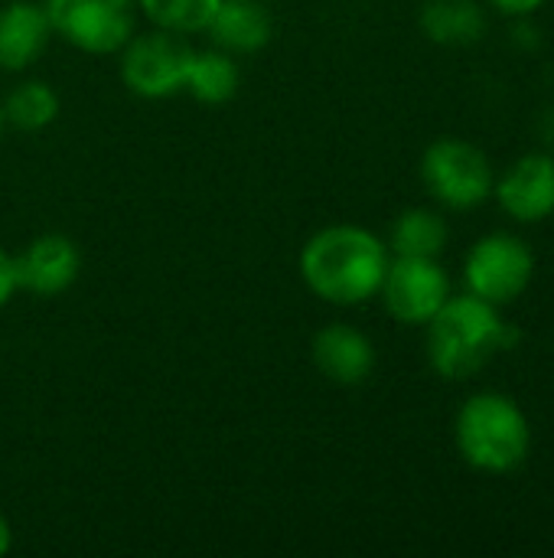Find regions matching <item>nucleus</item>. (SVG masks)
<instances>
[{"instance_id":"obj_1","label":"nucleus","mask_w":554,"mask_h":558,"mask_svg":"<svg viewBox=\"0 0 554 558\" xmlns=\"http://www.w3.org/2000/svg\"><path fill=\"white\" fill-rule=\"evenodd\" d=\"M389 245L353 222L313 232L300 248V278L307 291L333 307H359L372 301L385 281Z\"/></svg>"},{"instance_id":"obj_2","label":"nucleus","mask_w":554,"mask_h":558,"mask_svg":"<svg viewBox=\"0 0 554 558\" xmlns=\"http://www.w3.org/2000/svg\"><path fill=\"white\" fill-rule=\"evenodd\" d=\"M424 327L428 360L434 373L451 383L470 379L516 340L509 324H503L500 307L470 291L460 298H447L444 307Z\"/></svg>"},{"instance_id":"obj_3","label":"nucleus","mask_w":554,"mask_h":558,"mask_svg":"<svg viewBox=\"0 0 554 558\" xmlns=\"http://www.w3.org/2000/svg\"><path fill=\"white\" fill-rule=\"evenodd\" d=\"M454 441L460 458L483 474L516 471L532 448V428L526 412L503 392L470 396L454 422Z\"/></svg>"},{"instance_id":"obj_4","label":"nucleus","mask_w":554,"mask_h":558,"mask_svg":"<svg viewBox=\"0 0 554 558\" xmlns=\"http://www.w3.org/2000/svg\"><path fill=\"white\" fill-rule=\"evenodd\" d=\"M193 52L196 49L186 43V36L153 26L147 33H134L118 49L121 56L118 72H121L124 88L137 98H147V101L173 98L186 92Z\"/></svg>"},{"instance_id":"obj_5","label":"nucleus","mask_w":554,"mask_h":558,"mask_svg":"<svg viewBox=\"0 0 554 558\" xmlns=\"http://www.w3.org/2000/svg\"><path fill=\"white\" fill-rule=\"evenodd\" d=\"M52 36L88 56H111L137 33V0H42Z\"/></svg>"},{"instance_id":"obj_6","label":"nucleus","mask_w":554,"mask_h":558,"mask_svg":"<svg viewBox=\"0 0 554 558\" xmlns=\"http://www.w3.org/2000/svg\"><path fill=\"white\" fill-rule=\"evenodd\" d=\"M421 180L428 193L447 209H473L493 196L490 157L460 137H438L421 157Z\"/></svg>"},{"instance_id":"obj_7","label":"nucleus","mask_w":554,"mask_h":558,"mask_svg":"<svg viewBox=\"0 0 554 558\" xmlns=\"http://www.w3.org/2000/svg\"><path fill=\"white\" fill-rule=\"evenodd\" d=\"M532 275H535L532 248L519 235H509V232L483 235L467 252V262H464L467 291L496 307H506L516 298H522V291L532 284Z\"/></svg>"},{"instance_id":"obj_8","label":"nucleus","mask_w":554,"mask_h":558,"mask_svg":"<svg viewBox=\"0 0 554 558\" xmlns=\"http://www.w3.org/2000/svg\"><path fill=\"white\" fill-rule=\"evenodd\" d=\"M385 311L408 327H424L451 298V278L438 258L395 255L379 288Z\"/></svg>"},{"instance_id":"obj_9","label":"nucleus","mask_w":554,"mask_h":558,"mask_svg":"<svg viewBox=\"0 0 554 558\" xmlns=\"http://www.w3.org/2000/svg\"><path fill=\"white\" fill-rule=\"evenodd\" d=\"M13 268L20 291H29L36 298H59L75 284L82 271V252L69 235L46 232L13 255Z\"/></svg>"},{"instance_id":"obj_10","label":"nucleus","mask_w":554,"mask_h":558,"mask_svg":"<svg viewBox=\"0 0 554 558\" xmlns=\"http://www.w3.org/2000/svg\"><path fill=\"white\" fill-rule=\"evenodd\" d=\"M493 196L500 199L506 216L526 226L554 216V157L549 154L519 157L493 183Z\"/></svg>"},{"instance_id":"obj_11","label":"nucleus","mask_w":554,"mask_h":558,"mask_svg":"<svg viewBox=\"0 0 554 558\" xmlns=\"http://www.w3.org/2000/svg\"><path fill=\"white\" fill-rule=\"evenodd\" d=\"M313 366L336 386H362L376 369L372 340L353 324H327L310 340Z\"/></svg>"},{"instance_id":"obj_12","label":"nucleus","mask_w":554,"mask_h":558,"mask_svg":"<svg viewBox=\"0 0 554 558\" xmlns=\"http://www.w3.org/2000/svg\"><path fill=\"white\" fill-rule=\"evenodd\" d=\"M52 23L36 0H7L0 7V69L26 72L49 46Z\"/></svg>"},{"instance_id":"obj_13","label":"nucleus","mask_w":554,"mask_h":558,"mask_svg":"<svg viewBox=\"0 0 554 558\" xmlns=\"http://www.w3.org/2000/svg\"><path fill=\"white\" fill-rule=\"evenodd\" d=\"M212 46L232 52V56H248L268 46L271 39V13L261 0H222L216 16L206 26Z\"/></svg>"},{"instance_id":"obj_14","label":"nucleus","mask_w":554,"mask_h":558,"mask_svg":"<svg viewBox=\"0 0 554 558\" xmlns=\"http://www.w3.org/2000/svg\"><path fill=\"white\" fill-rule=\"evenodd\" d=\"M421 29L441 46H470L487 33V13L477 0H428L421 7Z\"/></svg>"},{"instance_id":"obj_15","label":"nucleus","mask_w":554,"mask_h":558,"mask_svg":"<svg viewBox=\"0 0 554 558\" xmlns=\"http://www.w3.org/2000/svg\"><path fill=\"white\" fill-rule=\"evenodd\" d=\"M238 62L232 52L212 46V49H196L186 75V92L202 101V105H225L238 95Z\"/></svg>"},{"instance_id":"obj_16","label":"nucleus","mask_w":554,"mask_h":558,"mask_svg":"<svg viewBox=\"0 0 554 558\" xmlns=\"http://www.w3.org/2000/svg\"><path fill=\"white\" fill-rule=\"evenodd\" d=\"M392 255H411V258H438L447 248V222L434 209H405L389 235Z\"/></svg>"},{"instance_id":"obj_17","label":"nucleus","mask_w":554,"mask_h":558,"mask_svg":"<svg viewBox=\"0 0 554 558\" xmlns=\"http://www.w3.org/2000/svg\"><path fill=\"white\" fill-rule=\"evenodd\" d=\"M7 124L20 131H42L59 118V95L42 78H23L10 88V95L0 101Z\"/></svg>"},{"instance_id":"obj_18","label":"nucleus","mask_w":554,"mask_h":558,"mask_svg":"<svg viewBox=\"0 0 554 558\" xmlns=\"http://www.w3.org/2000/svg\"><path fill=\"white\" fill-rule=\"evenodd\" d=\"M222 0H137V10L157 26L180 36L206 33Z\"/></svg>"},{"instance_id":"obj_19","label":"nucleus","mask_w":554,"mask_h":558,"mask_svg":"<svg viewBox=\"0 0 554 558\" xmlns=\"http://www.w3.org/2000/svg\"><path fill=\"white\" fill-rule=\"evenodd\" d=\"M16 268H13V255L0 245V307L10 304V298L16 294Z\"/></svg>"},{"instance_id":"obj_20","label":"nucleus","mask_w":554,"mask_h":558,"mask_svg":"<svg viewBox=\"0 0 554 558\" xmlns=\"http://www.w3.org/2000/svg\"><path fill=\"white\" fill-rule=\"evenodd\" d=\"M500 13H506V16H529V13H535L545 0H490Z\"/></svg>"},{"instance_id":"obj_21","label":"nucleus","mask_w":554,"mask_h":558,"mask_svg":"<svg viewBox=\"0 0 554 558\" xmlns=\"http://www.w3.org/2000/svg\"><path fill=\"white\" fill-rule=\"evenodd\" d=\"M13 549V526H10V520L0 513V556H7Z\"/></svg>"},{"instance_id":"obj_22","label":"nucleus","mask_w":554,"mask_h":558,"mask_svg":"<svg viewBox=\"0 0 554 558\" xmlns=\"http://www.w3.org/2000/svg\"><path fill=\"white\" fill-rule=\"evenodd\" d=\"M3 128H7V118H3V105H0V137H3Z\"/></svg>"}]
</instances>
